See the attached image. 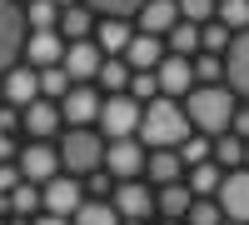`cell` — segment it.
Segmentation results:
<instances>
[{
    "mask_svg": "<svg viewBox=\"0 0 249 225\" xmlns=\"http://www.w3.org/2000/svg\"><path fill=\"white\" fill-rule=\"evenodd\" d=\"M179 110H184V120H190L199 135H224L234 110H239V100L230 95V85H195L179 100Z\"/></svg>",
    "mask_w": 249,
    "mask_h": 225,
    "instance_id": "6da1fadb",
    "label": "cell"
},
{
    "mask_svg": "<svg viewBox=\"0 0 249 225\" xmlns=\"http://www.w3.org/2000/svg\"><path fill=\"white\" fill-rule=\"evenodd\" d=\"M135 140H140V145L150 140V150H179V140H190V120H184L179 100H164V95L150 100V105L140 110Z\"/></svg>",
    "mask_w": 249,
    "mask_h": 225,
    "instance_id": "7a4b0ae2",
    "label": "cell"
},
{
    "mask_svg": "<svg viewBox=\"0 0 249 225\" xmlns=\"http://www.w3.org/2000/svg\"><path fill=\"white\" fill-rule=\"evenodd\" d=\"M55 155H60V170H65V175H95L100 160H105V135H95V130H70V135L55 145Z\"/></svg>",
    "mask_w": 249,
    "mask_h": 225,
    "instance_id": "3957f363",
    "label": "cell"
},
{
    "mask_svg": "<svg viewBox=\"0 0 249 225\" xmlns=\"http://www.w3.org/2000/svg\"><path fill=\"white\" fill-rule=\"evenodd\" d=\"M140 100H130V95H105L100 100V130H105V140H135V130H140Z\"/></svg>",
    "mask_w": 249,
    "mask_h": 225,
    "instance_id": "277c9868",
    "label": "cell"
},
{
    "mask_svg": "<svg viewBox=\"0 0 249 225\" xmlns=\"http://www.w3.org/2000/svg\"><path fill=\"white\" fill-rule=\"evenodd\" d=\"M15 170H20V180H30V185H45V180L60 175V155H55L50 140H25V145L15 150Z\"/></svg>",
    "mask_w": 249,
    "mask_h": 225,
    "instance_id": "5b68a950",
    "label": "cell"
},
{
    "mask_svg": "<svg viewBox=\"0 0 249 225\" xmlns=\"http://www.w3.org/2000/svg\"><path fill=\"white\" fill-rule=\"evenodd\" d=\"M100 170H105L115 185H120V180H140L144 175V145H140V140H105Z\"/></svg>",
    "mask_w": 249,
    "mask_h": 225,
    "instance_id": "8992f818",
    "label": "cell"
},
{
    "mask_svg": "<svg viewBox=\"0 0 249 225\" xmlns=\"http://www.w3.org/2000/svg\"><path fill=\"white\" fill-rule=\"evenodd\" d=\"M110 205L120 220H150L155 215V185L150 180H120L110 190Z\"/></svg>",
    "mask_w": 249,
    "mask_h": 225,
    "instance_id": "52a82bcc",
    "label": "cell"
},
{
    "mask_svg": "<svg viewBox=\"0 0 249 225\" xmlns=\"http://www.w3.org/2000/svg\"><path fill=\"white\" fill-rule=\"evenodd\" d=\"M20 50H25V15L15 0H0V75L20 65Z\"/></svg>",
    "mask_w": 249,
    "mask_h": 225,
    "instance_id": "ba28073f",
    "label": "cell"
},
{
    "mask_svg": "<svg viewBox=\"0 0 249 225\" xmlns=\"http://www.w3.org/2000/svg\"><path fill=\"white\" fill-rule=\"evenodd\" d=\"M80 205H85V185H80V180H70V175H55V180H45V185H40V210H45V215L70 220Z\"/></svg>",
    "mask_w": 249,
    "mask_h": 225,
    "instance_id": "9c48e42d",
    "label": "cell"
},
{
    "mask_svg": "<svg viewBox=\"0 0 249 225\" xmlns=\"http://www.w3.org/2000/svg\"><path fill=\"white\" fill-rule=\"evenodd\" d=\"M214 205L224 210V220L249 225V170H244V165H239V170H224L219 190H214Z\"/></svg>",
    "mask_w": 249,
    "mask_h": 225,
    "instance_id": "30bf717a",
    "label": "cell"
},
{
    "mask_svg": "<svg viewBox=\"0 0 249 225\" xmlns=\"http://www.w3.org/2000/svg\"><path fill=\"white\" fill-rule=\"evenodd\" d=\"M224 85L234 100H249V30H239L224 50Z\"/></svg>",
    "mask_w": 249,
    "mask_h": 225,
    "instance_id": "8fae6325",
    "label": "cell"
},
{
    "mask_svg": "<svg viewBox=\"0 0 249 225\" xmlns=\"http://www.w3.org/2000/svg\"><path fill=\"white\" fill-rule=\"evenodd\" d=\"M100 60H105V55L95 50V40H70L65 55H60V70L70 75V85H90L95 70H100Z\"/></svg>",
    "mask_w": 249,
    "mask_h": 225,
    "instance_id": "7c38bea8",
    "label": "cell"
},
{
    "mask_svg": "<svg viewBox=\"0 0 249 225\" xmlns=\"http://www.w3.org/2000/svg\"><path fill=\"white\" fill-rule=\"evenodd\" d=\"M155 80H160V95L164 100H184L195 90V65L184 55H164L160 65H155Z\"/></svg>",
    "mask_w": 249,
    "mask_h": 225,
    "instance_id": "4fadbf2b",
    "label": "cell"
},
{
    "mask_svg": "<svg viewBox=\"0 0 249 225\" xmlns=\"http://www.w3.org/2000/svg\"><path fill=\"white\" fill-rule=\"evenodd\" d=\"M60 55H65L60 30H25V50H20V60H25L30 70H50V65H60Z\"/></svg>",
    "mask_w": 249,
    "mask_h": 225,
    "instance_id": "5bb4252c",
    "label": "cell"
},
{
    "mask_svg": "<svg viewBox=\"0 0 249 225\" xmlns=\"http://www.w3.org/2000/svg\"><path fill=\"white\" fill-rule=\"evenodd\" d=\"M100 100H105V95H100L95 85H70L65 100H60V120H70V130H85L90 120L100 115Z\"/></svg>",
    "mask_w": 249,
    "mask_h": 225,
    "instance_id": "9a60e30c",
    "label": "cell"
},
{
    "mask_svg": "<svg viewBox=\"0 0 249 225\" xmlns=\"http://www.w3.org/2000/svg\"><path fill=\"white\" fill-rule=\"evenodd\" d=\"M60 125H65V120H60V105H55V100H30V105L20 110V130H25L30 140H55Z\"/></svg>",
    "mask_w": 249,
    "mask_h": 225,
    "instance_id": "2e32d148",
    "label": "cell"
},
{
    "mask_svg": "<svg viewBox=\"0 0 249 225\" xmlns=\"http://www.w3.org/2000/svg\"><path fill=\"white\" fill-rule=\"evenodd\" d=\"M0 100H5V105H15V110H25L30 100H40V80H35V70L25 65V60H20L15 70L0 75Z\"/></svg>",
    "mask_w": 249,
    "mask_h": 225,
    "instance_id": "e0dca14e",
    "label": "cell"
},
{
    "mask_svg": "<svg viewBox=\"0 0 249 225\" xmlns=\"http://www.w3.org/2000/svg\"><path fill=\"white\" fill-rule=\"evenodd\" d=\"M140 35H170L175 25H179V10H175V0H144V5H140Z\"/></svg>",
    "mask_w": 249,
    "mask_h": 225,
    "instance_id": "ac0fdd59",
    "label": "cell"
},
{
    "mask_svg": "<svg viewBox=\"0 0 249 225\" xmlns=\"http://www.w3.org/2000/svg\"><path fill=\"white\" fill-rule=\"evenodd\" d=\"M95 50L100 55H124V45L135 40V25L130 20H95Z\"/></svg>",
    "mask_w": 249,
    "mask_h": 225,
    "instance_id": "d6986e66",
    "label": "cell"
},
{
    "mask_svg": "<svg viewBox=\"0 0 249 225\" xmlns=\"http://www.w3.org/2000/svg\"><path fill=\"white\" fill-rule=\"evenodd\" d=\"M120 60H124L130 70H155L160 60H164V40H160V35H140V30H135V40L124 45Z\"/></svg>",
    "mask_w": 249,
    "mask_h": 225,
    "instance_id": "ffe728a7",
    "label": "cell"
},
{
    "mask_svg": "<svg viewBox=\"0 0 249 225\" xmlns=\"http://www.w3.org/2000/svg\"><path fill=\"white\" fill-rule=\"evenodd\" d=\"M190 205H195V195H190V185H184V180H175V185H160V190H155V210H160V220H179V225H184Z\"/></svg>",
    "mask_w": 249,
    "mask_h": 225,
    "instance_id": "44dd1931",
    "label": "cell"
},
{
    "mask_svg": "<svg viewBox=\"0 0 249 225\" xmlns=\"http://www.w3.org/2000/svg\"><path fill=\"white\" fill-rule=\"evenodd\" d=\"M144 175H150V185H175V180H184V165L175 150H144Z\"/></svg>",
    "mask_w": 249,
    "mask_h": 225,
    "instance_id": "7402d4cb",
    "label": "cell"
},
{
    "mask_svg": "<svg viewBox=\"0 0 249 225\" xmlns=\"http://www.w3.org/2000/svg\"><path fill=\"white\" fill-rule=\"evenodd\" d=\"M95 20H100V15H90L85 5L60 10V40H65V45H70V40H90V35H95Z\"/></svg>",
    "mask_w": 249,
    "mask_h": 225,
    "instance_id": "603a6c76",
    "label": "cell"
},
{
    "mask_svg": "<svg viewBox=\"0 0 249 225\" xmlns=\"http://www.w3.org/2000/svg\"><path fill=\"white\" fill-rule=\"evenodd\" d=\"M219 180H224V170L214 165V160H204V165H190V195L195 200H214V190H219Z\"/></svg>",
    "mask_w": 249,
    "mask_h": 225,
    "instance_id": "cb8c5ba5",
    "label": "cell"
},
{
    "mask_svg": "<svg viewBox=\"0 0 249 225\" xmlns=\"http://www.w3.org/2000/svg\"><path fill=\"white\" fill-rule=\"evenodd\" d=\"M164 55H184V60H195V55H199V25L179 20V25L164 35Z\"/></svg>",
    "mask_w": 249,
    "mask_h": 225,
    "instance_id": "d4e9b609",
    "label": "cell"
},
{
    "mask_svg": "<svg viewBox=\"0 0 249 225\" xmlns=\"http://www.w3.org/2000/svg\"><path fill=\"white\" fill-rule=\"evenodd\" d=\"M95 80H100V90H105V95H124V85H130V65H124L120 55H105V60H100V70H95Z\"/></svg>",
    "mask_w": 249,
    "mask_h": 225,
    "instance_id": "484cf974",
    "label": "cell"
},
{
    "mask_svg": "<svg viewBox=\"0 0 249 225\" xmlns=\"http://www.w3.org/2000/svg\"><path fill=\"white\" fill-rule=\"evenodd\" d=\"M210 155H214V165H219V170H239V165H244V140L224 130V135L210 140Z\"/></svg>",
    "mask_w": 249,
    "mask_h": 225,
    "instance_id": "4316f807",
    "label": "cell"
},
{
    "mask_svg": "<svg viewBox=\"0 0 249 225\" xmlns=\"http://www.w3.org/2000/svg\"><path fill=\"white\" fill-rule=\"evenodd\" d=\"M80 5L90 15H100V20H135L144 0H80Z\"/></svg>",
    "mask_w": 249,
    "mask_h": 225,
    "instance_id": "83f0119b",
    "label": "cell"
},
{
    "mask_svg": "<svg viewBox=\"0 0 249 225\" xmlns=\"http://www.w3.org/2000/svg\"><path fill=\"white\" fill-rule=\"evenodd\" d=\"M20 15H25V30H60V5L55 0H30Z\"/></svg>",
    "mask_w": 249,
    "mask_h": 225,
    "instance_id": "f1b7e54d",
    "label": "cell"
},
{
    "mask_svg": "<svg viewBox=\"0 0 249 225\" xmlns=\"http://www.w3.org/2000/svg\"><path fill=\"white\" fill-rule=\"evenodd\" d=\"M214 20H219L230 35L249 30V0H214Z\"/></svg>",
    "mask_w": 249,
    "mask_h": 225,
    "instance_id": "f546056e",
    "label": "cell"
},
{
    "mask_svg": "<svg viewBox=\"0 0 249 225\" xmlns=\"http://www.w3.org/2000/svg\"><path fill=\"white\" fill-rule=\"evenodd\" d=\"M70 225H120V215H115L110 200H85V205L70 215Z\"/></svg>",
    "mask_w": 249,
    "mask_h": 225,
    "instance_id": "4dcf8cb0",
    "label": "cell"
},
{
    "mask_svg": "<svg viewBox=\"0 0 249 225\" xmlns=\"http://www.w3.org/2000/svg\"><path fill=\"white\" fill-rule=\"evenodd\" d=\"M10 215H20V220L40 215V185H30V180H20V185L10 190Z\"/></svg>",
    "mask_w": 249,
    "mask_h": 225,
    "instance_id": "1f68e13d",
    "label": "cell"
},
{
    "mask_svg": "<svg viewBox=\"0 0 249 225\" xmlns=\"http://www.w3.org/2000/svg\"><path fill=\"white\" fill-rule=\"evenodd\" d=\"M190 65H195V85H224V55H204L199 50Z\"/></svg>",
    "mask_w": 249,
    "mask_h": 225,
    "instance_id": "d6a6232c",
    "label": "cell"
},
{
    "mask_svg": "<svg viewBox=\"0 0 249 225\" xmlns=\"http://www.w3.org/2000/svg\"><path fill=\"white\" fill-rule=\"evenodd\" d=\"M35 80H40V100H65V90H70V75L60 70V65H50V70H35Z\"/></svg>",
    "mask_w": 249,
    "mask_h": 225,
    "instance_id": "836d02e7",
    "label": "cell"
},
{
    "mask_svg": "<svg viewBox=\"0 0 249 225\" xmlns=\"http://www.w3.org/2000/svg\"><path fill=\"white\" fill-rule=\"evenodd\" d=\"M230 40H234V35L224 30L219 20H210V25H199V50H204V55H224V50H230Z\"/></svg>",
    "mask_w": 249,
    "mask_h": 225,
    "instance_id": "e575fe53",
    "label": "cell"
},
{
    "mask_svg": "<svg viewBox=\"0 0 249 225\" xmlns=\"http://www.w3.org/2000/svg\"><path fill=\"white\" fill-rule=\"evenodd\" d=\"M179 165L184 170H190V165H204V160H210V140H204V135H190V140H179Z\"/></svg>",
    "mask_w": 249,
    "mask_h": 225,
    "instance_id": "d590c367",
    "label": "cell"
},
{
    "mask_svg": "<svg viewBox=\"0 0 249 225\" xmlns=\"http://www.w3.org/2000/svg\"><path fill=\"white\" fill-rule=\"evenodd\" d=\"M179 20H190V25H210L214 20V0H175Z\"/></svg>",
    "mask_w": 249,
    "mask_h": 225,
    "instance_id": "8d00e7d4",
    "label": "cell"
},
{
    "mask_svg": "<svg viewBox=\"0 0 249 225\" xmlns=\"http://www.w3.org/2000/svg\"><path fill=\"white\" fill-rule=\"evenodd\" d=\"M184 225H224V210L214 205V200H195L190 215H184Z\"/></svg>",
    "mask_w": 249,
    "mask_h": 225,
    "instance_id": "74e56055",
    "label": "cell"
},
{
    "mask_svg": "<svg viewBox=\"0 0 249 225\" xmlns=\"http://www.w3.org/2000/svg\"><path fill=\"white\" fill-rule=\"evenodd\" d=\"M80 185L90 190V200H110V190H115V180H110L105 170H95V175H85V180H80Z\"/></svg>",
    "mask_w": 249,
    "mask_h": 225,
    "instance_id": "f35d334b",
    "label": "cell"
},
{
    "mask_svg": "<svg viewBox=\"0 0 249 225\" xmlns=\"http://www.w3.org/2000/svg\"><path fill=\"white\" fill-rule=\"evenodd\" d=\"M20 185V170H15V160H10V165H0V195H10Z\"/></svg>",
    "mask_w": 249,
    "mask_h": 225,
    "instance_id": "ab89813d",
    "label": "cell"
},
{
    "mask_svg": "<svg viewBox=\"0 0 249 225\" xmlns=\"http://www.w3.org/2000/svg\"><path fill=\"white\" fill-rule=\"evenodd\" d=\"M230 135L249 140V105H244V110H234V120H230Z\"/></svg>",
    "mask_w": 249,
    "mask_h": 225,
    "instance_id": "60d3db41",
    "label": "cell"
},
{
    "mask_svg": "<svg viewBox=\"0 0 249 225\" xmlns=\"http://www.w3.org/2000/svg\"><path fill=\"white\" fill-rule=\"evenodd\" d=\"M30 225H70V220H60V215H45V210H40V215H30Z\"/></svg>",
    "mask_w": 249,
    "mask_h": 225,
    "instance_id": "b9f144b4",
    "label": "cell"
},
{
    "mask_svg": "<svg viewBox=\"0 0 249 225\" xmlns=\"http://www.w3.org/2000/svg\"><path fill=\"white\" fill-rule=\"evenodd\" d=\"M55 5H60V10H70V5H80V0H55Z\"/></svg>",
    "mask_w": 249,
    "mask_h": 225,
    "instance_id": "7bdbcfd3",
    "label": "cell"
},
{
    "mask_svg": "<svg viewBox=\"0 0 249 225\" xmlns=\"http://www.w3.org/2000/svg\"><path fill=\"white\" fill-rule=\"evenodd\" d=\"M244 170H249V140H244Z\"/></svg>",
    "mask_w": 249,
    "mask_h": 225,
    "instance_id": "ee69618b",
    "label": "cell"
},
{
    "mask_svg": "<svg viewBox=\"0 0 249 225\" xmlns=\"http://www.w3.org/2000/svg\"><path fill=\"white\" fill-rule=\"evenodd\" d=\"M120 225H144V220H120Z\"/></svg>",
    "mask_w": 249,
    "mask_h": 225,
    "instance_id": "f6af8a7d",
    "label": "cell"
},
{
    "mask_svg": "<svg viewBox=\"0 0 249 225\" xmlns=\"http://www.w3.org/2000/svg\"><path fill=\"white\" fill-rule=\"evenodd\" d=\"M15 5H20V10H25V5H30V0H15Z\"/></svg>",
    "mask_w": 249,
    "mask_h": 225,
    "instance_id": "bcb514c9",
    "label": "cell"
},
{
    "mask_svg": "<svg viewBox=\"0 0 249 225\" xmlns=\"http://www.w3.org/2000/svg\"><path fill=\"white\" fill-rule=\"evenodd\" d=\"M160 225H179V220H160Z\"/></svg>",
    "mask_w": 249,
    "mask_h": 225,
    "instance_id": "7dc6e473",
    "label": "cell"
},
{
    "mask_svg": "<svg viewBox=\"0 0 249 225\" xmlns=\"http://www.w3.org/2000/svg\"><path fill=\"white\" fill-rule=\"evenodd\" d=\"M224 225H239V220H224Z\"/></svg>",
    "mask_w": 249,
    "mask_h": 225,
    "instance_id": "c3c4849f",
    "label": "cell"
},
{
    "mask_svg": "<svg viewBox=\"0 0 249 225\" xmlns=\"http://www.w3.org/2000/svg\"><path fill=\"white\" fill-rule=\"evenodd\" d=\"M0 225H5V220H0Z\"/></svg>",
    "mask_w": 249,
    "mask_h": 225,
    "instance_id": "681fc988",
    "label": "cell"
}]
</instances>
